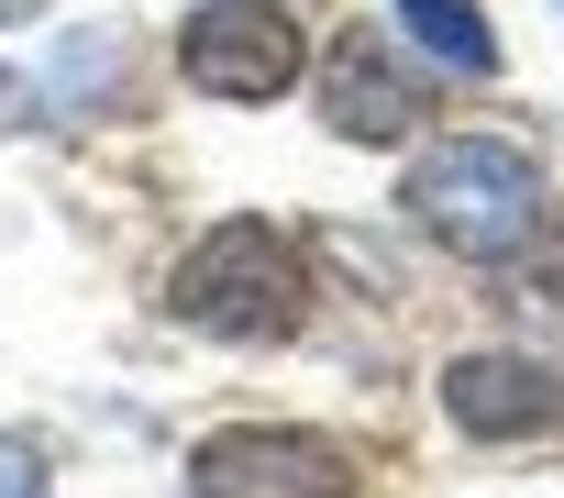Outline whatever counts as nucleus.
Wrapping results in <instances>:
<instances>
[{
  "label": "nucleus",
  "instance_id": "f257e3e1",
  "mask_svg": "<svg viewBox=\"0 0 564 498\" xmlns=\"http://www.w3.org/2000/svg\"><path fill=\"white\" fill-rule=\"evenodd\" d=\"M399 210L443 243V256H465V267H509L520 243L542 232V166H531L520 144H498V133H454V144L410 155Z\"/></svg>",
  "mask_w": 564,
  "mask_h": 498
},
{
  "label": "nucleus",
  "instance_id": "39448f33",
  "mask_svg": "<svg viewBox=\"0 0 564 498\" xmlns=\"http://www.w3.org/2000/svg\"><path fill=\"white\" fill-rule=\"evenodd\" d=\"M443 421L465 432V443H542V432H564V377L542 366V355H454L443 366Z\"/></svg>",
  "mask_w": 564,
  "mask_h": 498
},
{
  "label": "nucleus",
  "instance_id": "f03ea898",
  "mask_svg": "<svg viewBox=\"0 0 564 498\" xmlns=\"http://www.w3.org/2000/svg\"><path fill=\"white\" fill-rule=\"evenodd\" d=\"M166 311L210 344H289L311 322V267L276 221H210L166 278Z\"/></svg>",
  "mask_w": 564,
  "mask_h": 498
},
{
  "label": "nucleus",
  "instance_id": "423d86ee",
  "mask_svg": "<svg viewBox=\"0 0 564 498\" xmlns=\"http://www.w3.org/2000/svg\"><path fill=\"white\" fill-rule=\"evenodd\" d=\"M421 111H432L421 78H399L377 34H344V56H333V78H322V122H333L344 144H410Z\"/></svg>",
  "mask_w": 564,
  "mask_h": 498
},
{
  "label": "nucleus",
  "instance_id": "20e7f679",
  "mask_svg": "<svg viewBox=\"0 0 564 498\" xmlns=\"http://www.w3.org/2000/svg\"><path fill=\"white\" fill-rule=\"evenodd\" d=\"M188 498H355V454L300 421H232L188 454Z\"/></svg>",
  "mask_w": 564,
  "mask_h": 498
},
{
  "label": "nucleus",
  "instance_id": "7ed1b4c3",
  "mask_svg": "<svg viewBox=\"0 0 564 498\" xmlns=\"http://www.w3.org/2000/svg\"><path fill=\"white\" fill-rule=\"evenodd\" d=\"M177 78L199 100H289L311 78V34L289 0H199V12L177 23Z\"/></svg>",
  "mask_w": 564,
  "mask_h": 498
},
{
  "label": "nucleus",
  "instance_id": "6e6552de",
  "mask_svg": "<svg viewBox=\"0 0 564 498\" xmlns=\"http://www.w3.org/2000/svg\"><path fill=\"white\" fill-rule=\"evenodd\" d=\"M0 498H45V454L34 443H0Z\"/></svg>",
  "mask_w": 564,
  "mask_h": 498
},
{
  "label": "nucleus",
  "instance_id": "1a4fd4ad",
  "mask_svg": "<svg viewBox=\"0 0 564 498\" xmlns=\"http://www.w3.org/2000/svg\"><path fill=\"white\" fill-rule=\"evenodd\" d=\"M0 122H34V89H23L12 67H0Z\"/></svg>",
  "mask_w": 564,
  "mask_h": 498
},
{
  "label": "nucleus",
  "instance_id": "0eeeda50",
  "mask_svg": "<svg viewBox=\"0 0 564 498\" xmlns=\"http://www.w3.org/2000/svg\"><path fill=\"white\" fill-rule=\"evenodd\" d=\"M399 34L432 67H454V78H498V34H487L476 0H399Z\"/></svg>",
  "mask_w": 564,
  "mask_h": 498
}]
</instances>
